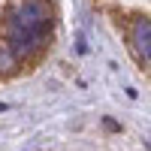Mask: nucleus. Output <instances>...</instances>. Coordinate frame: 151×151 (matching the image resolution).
Listing matches in <instances>:
<instances>
[{
	"instance_id": "f03ea898",
	"label": "nucleus",
	"mask_w": 151,
	"mask_h": 151,
	"mask_svg": "<svg viewBox=\"0 0 151 151\" xmlns=\"http://www.w3.org/2000/svg\"><path fill=\"white\" fill-rule=\"evenodd\" d=\"M136 42H139V48H142L145 58H148V21H139V24H136Z\"/></svg>"
},
{
	"instance_id": "7ed1b4c3",
	"label": "nucleus",
	"mask_w": 151,
	"mask_h": 151,
	"mask_svg": "<svg viewBox=\"0 0 151 151\" xmlns=\"http://www.w3.org/2000/svg\"><path fill=\"white\" fill-rule=\"evenodd\" d=\"M0 112H6V103H0Z\"/></svg>"
},
{
	"instance_id": "f257e3e1",
	"label": "nucleus",
	"mask_w": 151,
	"mask_h": 151,
	"mask_svg": "<svg viewBox=\"0 0 151 151\" xmlns=\"http://www.w3.org/2000/svg\"><path fill=\"white\" fill-rule=\"evenodd\" d=\"M48 27H52V9L42 0H24L18 9V30H27L42 40Z\"/></svg>"
}]
</instances>
